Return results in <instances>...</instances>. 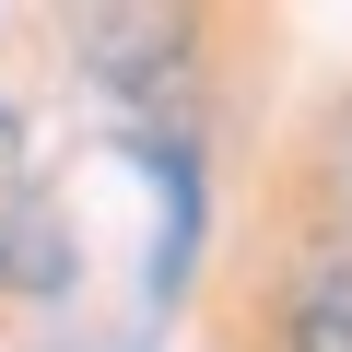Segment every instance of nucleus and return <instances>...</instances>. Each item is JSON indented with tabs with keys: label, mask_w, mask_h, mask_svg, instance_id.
<instances>
[{
	"label": "nucleus",
	"mask_w": 352,
	"mask_h": 352,
	"mask_svg": "<svg viewBox=\"0 0 352 352\" xmlns=\"http://www.w3.org/2000/svg\"><path fill=\"white\" fill-rule=\"evenodd\" d=\"M0 282H12V294H59L71 282V212L59 200H0Z\"/></svg>",
	"instance_id": "1"
},
{
	"label": "nucleus",
	"mask_w": 352,
	"mask_h": 352,
	"mask_svg": "<svg viewBox=\"0 0 352 352\" xmlns=\"http://www.w3.org/2000/svg\"><path fill=\"white\" fill-rule=\"evenodd\" d=\"M176 47H188V24H94V71L106 82H176V71H188V59H176Z\"/></svg>",
	"instance_id": "2"
},
{
	"label": "nucleus",
	"mask_w": 352,
	"mask_h": 352,
	"mask_svg": "<svg viewBox=\"0 0 352 352\" xmlns=\"http://www.w3.org/2000/svg\"><path fill=\"white\" fill-rule=\"evenodd\" d=\"M282 352H352V258H329V270L294 294V329H282Z\"/></svg>",
	"instance_id": "3"
},
{
	"label": "nucleus",
	"mask_w": 352,
	"mask_h": 352,
	"mask_svg": "<svg viewBox=\"0 0 352 352\" xmlns=\"http://www.w3.org/2000/svg\"><path fill=\"white\" fill-rule=\"evenodd\" d=\"M0 164H12V106H0Z\"/></svg>",
	"instance_id": "4"
}]
</instances>
